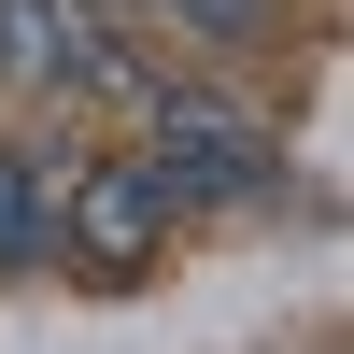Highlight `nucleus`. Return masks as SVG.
<instances>
[{
  "instance_id": "nucleus-3",
  "label": "nucleus",
  "mask_w": 354,
  "mask_h": 354,
  "mask_svg": "<svg viewBox=\"0 0 354 354\" xmlns=\"http://www.w3.org/2000/svg\"><path fill=\"white\" fill-rule=\"evenodd\" d=\"M71 15L85 0H0V85H57L71 71Z\"/></svg>"
},
{
  "instance_id": "nucleus-2",
  "label": "nucleus",
  "mask_w": 354,
  "mask_h": 354,
  "mask_svg": "<svg viewBox=\"0 0 354 354\" xmlns=\"http://www.w3.org/2000/svg\"><path fill=\"white\" fill-rule=\"evenodd\" d=\"M170 213H185V198L156 185V156H100V170L57 185V241H71L85 270H142V255L170 241Z\"/></svg>"
},
{
  "instance_id": "nucleus-5",
  "label": "nucleus",
  "mask_w": 354,
  "mask_h": 354,
  "mask_svg": "<svg viewBox=\"0 0 354 354\" xmlns=\"http://www.w3.org/2000/svg\"><path fill=\"white\" fill-rule=\"evenodd\" d=\"M170 15H185V28H198V43H255V28H270V15H283V0H170Z\"/></svg>"
},
{
  "instance_id": "nucleus-1",
  "label": "nucleus",
  "mask_w": 354,
  "mask_h": 354,
  "mask_svg": "<svg viewBox=\"0 0 354 354\" xmlns=\"http://www.w3.org/2000/svg\"><path fill=\"white\" fill-rule=\"evenodd\" d=\"M142 156H156L170 198H270L283 185L270 128H255L241 100H213V85H156V100H142Z\"/></svg>"
},
{
  "instance_id": "nucleus-4",
  "label": "nucleus",
  "mask_w": 354,
  "mask_h": 354,
  "mask_svg": "<svg viewBox=\"0 0 354 354\" xmlns=\"http://www.w3.org/2000/svg\"><path fill=\"white\" fill-rule=\"evenodd\" d=\"M43 255H57V185H43V156L0 142V270H43Z\"/></svg>"
}]
</instances>
